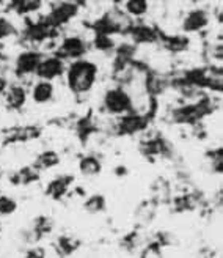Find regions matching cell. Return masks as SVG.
Wrapping results in <instances>:
<instances>
[{"mask_svg": "<svg viewBox=\"0 0 223 258\" xmlns=\"http://www.w3.org/2000/svg\"><path fill=\"white\" fill-rule=\"evenodd\" d=\"M98 68L88 60H76L68 70V84L76 93H87L96 82Z\"/></svg>", "mask_w": 223, "mask_h": 258, "instance_id": "obj_1", "label": "cell"}, {"mask_svg": "<svg viewBox=\"0 0 223 258\" xmlns=\"http://www.w3.org/2000/svg\"><path fill=\"white\" fill-rule=\"evenodd\" d=\"M57 30H58V27L52 25L49 22V19L46 18L41 21H36V22H27V27H25L24 35L29 41L41 43V41H46L47 38L55 36Z\"/></svg>", "mask_w": 223, "mask_h": 258, "instance_id": "obj_2", "label": "cell"}, {"mask_svg": "<svg viewBox=\"0 0 223 258\" xmlns=\"http://www.w3.org/2000/svg\"><path fill=\"white\" fill-rule=\"evenodd\" d=\"M77 11H79V5L71 2V0H68V2H60L52 8L47 19L52 25L61 27V25L68 24L77 16Z\"/></svg>", "mask_w": 223, "mask_h": 258, "instance_id": "obj_3", "label": "cell"}, {"mask_svg": "<svg viewBox=\"0 0 223 258\" xmlns=\"http://www.w3.org/2000/svg\"><path fill=\"white\" fill-rule=\"evenodd\" d=\"M126 21L121 15H115V13H107L101 19H98L93 24V29L99 35H115L124 30Z\"/></svg>", "mask_w": 223, "mask_h": 258, "instance_id": "obj_4", "label": "cell"}, {"mask_svg": "<svg viewBox=\"0 0 223 258\" xmlns=\"http://www.w3.org/2000/svg\"><path fill=\"white\" fill-rule=\"evenodd\" d=\"M87 50V44L82 38L79 36H68L64 38L58 49L60 58H81Z\"/></svg>", "mask_w": 223, "mask_h": 258, "instance_id": "obj_5", "label": "cell"}, {"mask_svg": "<svg viewBox=\"0 0 223 258\" xmlns=\"http://www.w3.org/2000/svg\"><path fill=\"white\" fill-rule=\"evenodd\" d=\"M63 71H64V64H63V58L60 57H47L44 60L41 58L36 68V74L44 81L55 79Z\"/></svg>", "mask_w": 223, "mask_h": 258, "instance_id": "obj_6", "label": "cell"}, {"mask_svg": "<svg viewBox=\"0 0 223 258\" xmlns=\"http://www.w3.org/2000/svg\"><path fill=\"white\" fill-rule=\"evenodd\" d=\"M104 102H106V107L110 113H123L130 107V98L120 88L107 92Z\"/></svg>", "mask_w": 223, "mask_h": 258, "instance_id": "obj_7", "label": "cell"}, {"mask_svg": "<svg viewBox=\"0 0 223 258\" xmlns=\"http://www.w3.org/2000/svg\"><path fill=\"white\" fill-rule=\"evenodd\" d=\"M209 24V16L204 10H192L182 21V29L187 33L200 32Z\"/></svg>", "mask_w": 223, "mask_h": 258, "instance_id": "obj_8", "label": "cell"}, {"mask_svg": "<svg viewBox=\"0 0 223 258\" xmlns=\"http://www.w3.org/2000/svg\"><path fill=\"white\" fill-rule=\"evenodd\" d=\"M127 33L138 44H151V43L157 41V38H159L157 32L153 27H150V25H145V24L129 25V27H127Z\"/></svg>", "mask_w": 223, "mask_h": 258, "instance_id": "obj_9", "label": "cell"}, {"mask_svg": "<svg viewBox=\"0 0 223 258\" xmlns=\"http://www.w3.org/2000/svg\"><path fill=\"white\" fill-rule=\"evenodd\" d=\"M41 54L35 52V50H25L16 60V71L18 74H32L36 73V68L39 61H41Z\"/></svg>", "mask_w": 223, "mask_h": 258, "instance_id": "obj_10", "label": "cell"}, {"mask_svg": "<svg viewBox=\"0 0 223 258\" xmlns=\"http://www.w3.org/2000/svg\"><path fill=\"white\" fill-rule=\"evenodd\" d=\"M33 101L38 102V104H44V102L50 101V98L54 96V87H52L50 81H41L38 82L33 88Z\"/></svg>", "mask_w": 223, "mask_h": 258, "instance_id": "obj_11", "label": "cell"}, {"mask_svg": "<svg viewBox=\"0 0 223 258\" xmlns=\"http://www.w3.org/2000/svg\"><path fill=\"white\" fill-rule=\"evenodd\" d=\"M41 7V0H10V8L18 15H27Z\"/></svg>", "mask_w": 223, "mask_h": 258, "instance_id": "obj_12", "label": "cell"}, {"mask_svg": "<svg viewBox=\"0 0 223 258\" xmlns=\"http://www.w3.org/2000/svg\"><path fill=\"white\" fill-rule=\"evenodd\" d=\"M25 90L22 87H11L7 92V102L11 109H19L25 102Z\"/></svg>", "mask_w": 223, "mask_h": 258, "instance_id": "obj_13", "label": "cell"}, {"mask_svg": "<svg viewBox=\"0 0 223 258\" xmlns=\"http://www.w3.org/2000/svg\"><path fill=\"white\" fill-rule=\"evenodd\" d=\"M124 8L127 11V15L140 18L143 15H146L148 11V0H126Z\"/></svg>", "mask_w": 223, "mask_h": 258, "instance_id": "obj_14", "label": "cell"}, {"mask_svg": "<svg viewBox=\"0 0 223 258\" xmlns=\"http://www.w3.org/2000/svg\"><path fill=\"white\" fill-rule=\"evenodd\" d=\"M187 46H189V40L182 35L165 38V47L168 50H184V49H187Z\"/></svg>", "mask_w": 223, "mask_h": 258, "instance_id": "obj_15", "label": "cell"}, {"mask_svg": "<svg viewBox=\"0 0 223 258\" xmlns=\"http://www.w3.org/2000/svg\"><path fill=\"white\" fill-rule=\"evenodd\" d=\"M101 169V165L96 159L90 158V159H84L81 162V170L85 173V175H96Z\"/></svg>", "mask_w": 223, "mask_h": 258, "instance_id": "obj_16", "label": "cell"}, {"mask_svg": "<svg viewBox=\"0 0 223 258\" xmlns=\"http://www.w3.org/2000/svg\"><path fill=\"white\" fill-rule=\"evenodd\" d=\"M123 129L126 133H135L138 129L143 127V120H140L138 117H129L123 121Z\"/></svg>", "mask_w": 223, "mask_h": 258, "instance_id": "obj_17", "label": "cell"}, {"mask_svg": "<svg viewBox=\"0 0 223 258\" xmlns=\"http://www.w3.org/2000/svg\"><path fill=\"white\" fill-rule=\"evenodd\" d=\"M95 46L101 50H109L113 47V41H112V38L109 35H96L95 38Z\"/></svg>", "mask_w": 223, "mask_h": 258, "instance_id": "obj_18", "label": "cell"}, {"mask_svg": "<svg viewBox=\"0 0 223 258\" xmlns=\"http://www.w3.org/2000/svg\"><path fill=\"white\" fill-rule=\"evenodd\" d=\"M16 210V202L10 197H0V214H11Z\"/></svg>", "mask_w": 223, "mask_h": 258, "instance_id": "obj_19", "label": "cell"}, {"mask_svg": "<svg viewBox=\"0 0 223 258\" xmlns=\"http://www.w3.org/2000/svg\"><path fill=\"white\" fill-rule=\"evenodd\" d=\"M13 33H15V27H13V24L8 19L0 18V40H2V38L11 36Z\"/></svg>", "mask_w": 223, "mask_h": 258, "instance_id": "obj_20", "label": "cell"}, {"mask_svg": "<svg viewBox=\"0 0 223 258\" xmlns=\"http://www.w3.org/2000/svg\"><path fill=\"white\" fill-rule=\"evenodd\" d=\"M39 161H41V165H44V167H52V165L58 164V156L55 153H46V154H43Z\"/></svg>", "mask_w": 223, "mask_h": 258, "instance_id": "obj_21", "label": "cell"}, {"mask_svg": "<svg viewBox=\"0 0 223 258\" xmlns=\"http://www.w3.org/2000/svg\"><path fill=\"white\" fill-rule=\"evenodd\" d=\"M102 206H104L102 197H91L90 202L87 203V210H90L91 213H95V211H99Z\"/></svg>", "mask_w": 223, "mask_h": 258, "instance_id": "obj_22", "label": "cell"}, {"mask_svg": "<svg viewBox=\"0 0 223 258\" xmlns=\"http://www.w3.org/2000/svg\"><path fill=\"white\" fill-rule=\"evenodd\" d=\"M5 90H7V82L4 77H0V96L5 93Z\"/></svg>", "mask_w": 223, "mask_h": 258, "instance_id": "obj_23", "label": "cell"}, {"mask_svg": "<svg viewBox=\"0 0 223 258\" xmlns=\"http://www.w3.org/2000/svg\"><path fill=\"white\" fill-rule=\"evenodd\" d=\"M71 2H74V4H81V2H85V0H71Z\"/></svg>", "mask_w": 223, "mask_h": 258, "instance_id": "obj_24", "label": "cell"}, {"mask_svg": "<svg viewBox=\"0 0 223 258\" xmlns=\"http://www.w3.org/2000/svg\"><path fill=\"white\" fill-rule=\"evenodd\" d=\"M2 60H4V57H2V54H0V64H2Z\"/></svg>", "mask_w": 223, "mask_h": 258, "instance_id": "obj_25", "label": "cell"}, {"mask_svg": "<svg viewBox=\"0 0 223 258\" xmlns=\"http://www.w3.org/2000/svg\"><path fill=\"white\" fill-rule=\"evenodd\" d=\"M0 4H2V0H0Z\"/></svg>", "mask_w": 223, "mask_h": 258, "instance_id": "obj_26", "label": "cell"}]
</instances>
